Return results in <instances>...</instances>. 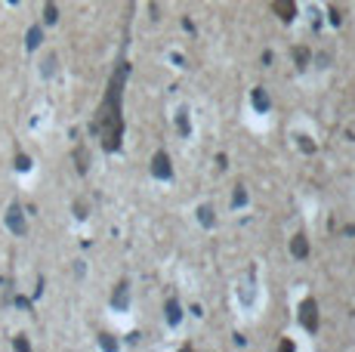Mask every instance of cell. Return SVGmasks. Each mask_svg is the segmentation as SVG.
I'll return each mask as SVG.
<instances>
[{"label":"cell","mask_w":355,"mask_h":352,"mask_svg":"<svg viewBox=\"0 0 355 352\" xmlns=\"http://www.w3.org/2000/svg\"><path fill=\"white\" fill-rule=\"evenodd\" d=\"M74 216H78V219H86V204H84V201L74 204Z\"/></svg>","instance_id":"ffe728a7"},{"label":"cell","mask_w":355,"mask_h":352,"mask_svg":"<svg viewBox=\"0 0 355 352\" xmlns=\"http://www.w3.org/2000/svg\"><path fill=\"white\" fill-rule=\"evenodd\" d=\"M44 22H46V25H56V22H59V10H56V4H52V0H46V10H44Z\"/></svg>","instance_id":"9a60e30c"},{"label":"cell","mask_w":355,"mask_h":352,"mask_svg":"<svg viewBox=\"0 0 355 352\" xmlns=\"http://www.w3.org/2000/svg\"><path fill=\"white\" fill-rule=\"evenodd\" d=\"M164 312H167V321H170V324H180V321H182V306L176 303V300H167Z\"/></svg>","instance_id":"9c48e42d"},{"label":"cell","mask_w":355,"mask_h":352,"mask_svg":"<svg viewBox=\"0 0 355 352\" xmlns=\"http://www.w3.org/2000/svg\"><path fill=\"white\" fill-rule=\"evenodd\" d=\"M294 62H296V68H309V62H312L309 47H296L294 50Z\"/></svg>","instance_id":"7c38bea8"},{"label":"cell","mask_w":355,"mask_h":352,"mask_svg":"<svg viewBox=\"0 0 355 352\" xmlns=\"http://www.w3.org/2000/svg\"><path fill=\"white\" fill-rule=\"evenodd\" d=\"M198 219H201L204 229H213V226H216V216H213V207H210V204H201V207H198Z\"/></svg>","instance_id":"30bf717a"},{"label":"cell","mask_w":355,"mask_h":352,"mask_svg":"<svg viewBox=\"0 0 355 352\" xmlns=\"http://www.w3.org/2000/svg\"><path fill=\"white\" fill-rule=\"evenodd\" d=\"M12 346H16V349H28V340H25V337H19V340H16Z\"/></svg>","instance_id":"7402d4cb"},{"label":"cell","mask_w":355,"mask_h":352,"mask_svg":"<svg viewBox=\"0 0 355 352\" xmlns=\"http://www.w3.org/2000/svg\"><path fill=\"white\" fill-rule=\"evenodd\" d=\"M290 253H294L296 259H306V256H309V238H306V235H294V238H290Z\"/></svg>","instance_id":"52a82bcc"},{"label":"cell","mask_w":355,"mask_h":352,"mask_svg":"<svg viewBox=\"0 0 355 352\" xmlns=\"http://www.w3.org/2000/svg\"><path fill=\"white\" fill-rule=\"evenodd\" d=\"M176 127H180V133H182V136H188V133H192V121H188V108H182L180 115H176Z\"/></svg>","instance_id":"5bb4252c"},{"label":"cell","mask_w":355,"mask_h":352,"mask_svg":"<svg viewBox=\"0 0 355 352\" xmlns=\"http://www.w3.org/2000/svg\"><path fill=\"white\" fill-rule=\"evenodd\" d=\"M6 229L16 232V235H25V232H28V226H25V213H22L19 204H12V207L6 210Z\"/></svg>","instance_id":"277c9868"},{"label":"cell","mask_w":355,"mask_h":352,"mask_svg":"<svg viewBox=\"0 0 355 352\" xmlns=\"http://www.w3.org/2000/svg\"><path fill=\"white\" fill-rule=\"evenodd\" d=\"M40 41H44V31H40V25L28 28V34H25V47H28V50H38V47H40Z\"/></svg>","instance_id":"8fae6325"},{"label":"cell","mask_w":355,"mask_h":352,"mask_svg":"<svg viewBox=\"0 0 355 352\" xmlns=\"http://www.w3.org/2000/svg\"><path fill=\"white\" fill-rule=\"evenodd\" d=\"M16 167H19V170H28V167H31L28 155H19V158H16Z\"/></svg>","instance_id":"44dd1931"},{"label":"cell","mask_w":355,"mask_h":352,"mask_svg":"<svg viewBox=\"0 0 355 352\" xmlns=\"http://www.w3.org/2000/svg\"><path fill=\"white\" fill-rule=\"evenodd\" d=\"M300 321H303V327L309 333L318 330V303L315 300H303V306H300Z\"/></svg>","instance_id":"7a4b0ae2"},{"label":"cell","mask_w":355,"mask_h":352,"mask_svg":"<svg viewBox=\"0 0 355 352\" xmlns=\"http://www.w3.org/2000/svg\"><path fill=\"white\" fill-rule=\"evenodd\" d=\"M99 343H102V349H118V340H112V333H102Z\"/></svg>","instance_id":"d6986e66"},{"label":"cell","mask_w":355,"mask_h":352,"mask_svg":"<svg viewBox=\"0 0 355 352\" xmlns=\"http://www.w3.org/2000/svg\"><path fill=\"white\" fill-rule=\"evenodd\" d=\"M275 13H278L281 22H294L296 19V4L294 0H275Z\"/></svg>","instance_id":"8992f818"},{"label":"cell","mask_w":355,"mask_h":352,"mask_svg":"<svg viewBox=\"0 0 355 352\" xmlns=\"http://www.w3.org/2000/svg\"><path fill=\"white\" fill-rule=\"evenodd\" d=\"M152 173H154L158 179H173V164H170L167 152H154V158H152Z\"/></svg>","instance_id":"3957f363"},{"label":"cell","mask_w":355,"mask_h":352,"mask_svg":"<svg viewBox=\"0 0 355 352\" xmlns=\"http://www.w3.org/2000/svg\"><path fill=\"white\" fill-rule=\"evenodd\" d=\"M112 306H114L118 312H124V309L130 306V284H127V281H120V284L112 290Z\"/></svg>","instance_id":"5b68a950"},{"label":"cell","mask_w":355,"mask_h":352,"mask_svg":"<svg viewBox=\"0 0 355 352\" xmlns=\"http://www.w3.org/2000/svg\"><path fill=\"white\" fill-rule=\"evenodd\" d=\"M56 65H59V56L50 53L44 59V65H40V74H44V78H52V74H56Z\"/></svg>","instance_id":"4fadbf2b"},{"label":"cell","mask_w":355,"mask_h":352,"mask_svg":"<svg viewBox=\"0 0 355 352\" xmlns=\"http://www.w3.org/2000/svg\"><path fill=\"white\" fill-rule=\"evenodd\" d=\"M254 108H256V111H262V115L272 108V99H269V93H266L262 87H256V90H254Z\"/></svg>","instance_id":"ba28073f"},{"label":"cell","mask_w":355,"mask_h":352,"mask_svg":"<svg viewBox=\"0 0 355 352\" xmlns=\"http://www.w3.org/2000/svg\"><path fill=\"white\" fill-rule=\"evenodd\" d=\"M74 161H78V170L86 173V167H90V155H86V148H78V152H74Z\"/></svg>","instance_id":"2e32d148"},{"label":"cell","mask_w":355,"mask_h":352,"mask_svg":"<svg viewBox=\"0 0 355 352\" xmlns=\"http://www.w3.org/2000/svg\"><path fill=\"white\" fill-rule=\"evenodd\" d=\"M127 74H130V65L120 62L118 71L112 74V81H108V93H105L102 108H99L96 124H93V130L102 136V148H105V152H118V148H120V139H124L120 99H124V84H127Z\"/></svg>","instance_id":"6da1fadb"},{"label":"cell","mask_w":355,"mask_h":352,"mask_svg":"<svg viewBox=\"0 0 355 352\" xmlns=\"http://www.w3.org/2000/svg\"><path fill=\"white\" fill-rule=\"evenodd\" d=\"M296 142H300V148H303L306 155H309V152H315V142H312L309 136H296Z\"/></svg>","instance_id":"ac0fdd59"},{"label":"cell","mask_w":355,"mask_h":352,"mask_svg":"<svg viewBox=\"0 0 355 352\" xmlns=\"http://www.w3.org/2000/svg\"><path fill=\"white\" fill-rule=\"evenodd\" d=\"M232 204H235V207H244V204H247V189H244V185H238V189H235Z\"/></svg>","instance_id":"e0dca14e"}]
</instances>
